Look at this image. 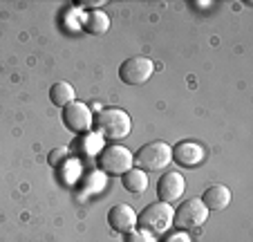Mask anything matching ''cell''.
I'll return each instance as SVG.
<instances>
[{"label":"cell","instance_id":"5","mask_svg":"<svg viewBox=\"0 0 253 242\" xmlns=\"http://www.w3.org/2000/svg\"><path fill=\"white\" fill-rule=\"evenodd\" d=\"M206 220H209V209L204 206V202L200 197H191L184 199L182 204L175 209L172 224L179 231H193V229H200Z\"/></svg>","mask_w":253,"mask_h":242},{"label":"cell","instance_id":"12","mask_svg":"<svg viewBox=\"0 0 253 242\" xmlns=\"http://www.w3.org/2000/svg\"><path fill=\"white\" fill-rule=\"evenodd\" d=\"M49 101H52L54 105H58V108H65L72 101H77V90H74V86L67 83V81H56V83L49 88Z\"/></svg>","mask_w":253,"mask_h":242},{"label":"cell","instance_id":"6","mask_svg":"<svg viewBox=\"0 0 253 242\" xmlns=\"http://www.w3.org/2000/svg\"><path fill=\"white\" fill-rule=\"evenodd\" d=\"M155 63L146 56H130L119 65V79L126 86H143L153 76Z\"/></svg>","mask_w":253,"mask_h":242},{"label":"cell","instance_id":"15","mask_svg":"<svg viewBox=\"0 0 253 242\" xmlns=\"http://www.w3.org/2000/svg\"><path fill=\"white\" fill-rule=\"evenodd\" d=\"M74 150L81 155H94L103 150V137L99 133H83L74 144Z\"/></svg>","mask_w":253,"mask_h":242},{"label":"cell","instance_id":"14","mask_svg":"<svg viewBox=\"0 0 253 242\" xmlns=\"http://www.w3.org/2000/svg\"><path fill=\"white\" fill-rule=\"evenodd\" d=\"M83 29H85L87 34L101 36V34H105L110 29V18H108L105 11L94 9V11H90V14H85V18H83Z\"/></svg>","mask_w":253,"mask_h":242},{"label":"cell","instance_id":"9","mask_svg":"<svg viewBox=\"0 0 253 242\" xmlns=\"http://www.w3.org/2000/svg\"><path fill=\"white\" fill-rule=\"evenodd\" d=\"M184 191H186V180L182 177V173L168 171L157 180V197H159V202H166V204L177 202V199L184 195Z\"/></svg>","mask_w":253,"mask_h":242},{"label":"cell","instance_id":"19","mask_svg":"<svg viewBox=\"0 0 253 242\" xmlns=\"http://www.w3.org/2000/svg\"><path fill=\"white\" fill-rule=\"evenodd\" d=\"M164 242H191V238H188L186 231H175V233H170V236H166Z\"/></svg>","mask_w":253,"mask_h":242},{"label":"cell","instance_id":"18","mask_svg":"<svg viewBox=\"0 0 253 242\" xmlns=\"http://www.w3.org/2000/svg\"><path fill=\"white\" fill-rule=\"evenodd\" d=\"M128 242H157L155 240V236H150L148 231H143V229H134V231L128 233Z\"/></svg>","mask_w":253,"mask_h":242},{"label":"cell","instance_id":"13","mask_svg":"<svg viewBox=\"0 0 253 242\" xmlns=\"http://www.w3.org/2000/svg\"><path fill=\"white\" fill-rule=\"evenodd\" d=\"M121 182H124L126 191L139 195V193H143V191L148 189V173H143L141 168L132 166L130 171H126L124 175H121Z\"/></svg>","mask_w":253,"mask_h":242},{"label":"cell","instance_id":"20","mask_svg":"<svg viewBox=\"0 0 253 242\" xmlns=\"http://www.w3.org/2000/svg\"><path fill=\"white\" fill-rule=\"evenodd\" d=\"M81 5L83 7H103L105 2H103V0H83Z\"/></svg>","mask_w":253,"mask_h":242},{"label":"cell","instance_id":"17","mask_svg":"<svg viewBox=\"0 0 253 242\" xmlns=\"http://www.w3.org/2000/svg\"><path fill=\"white\" fill-rule=\"evenodd\" d=\"M65 161H70L67 148H54L52 155H49V164H52L54 168H61V166H65Z\"/></svg>","mask_w":253,"mask_h":242},{"label":"cell","instance_id":"2","mask_svg":"<svg viewBox=\"0 0 253 242\" xmlns=\"http://www.w3.org/2000/svg\"><path fill=\"white\" fill-rule=\"evenodd\" d=\"M175 209L166 202H153L137 215V227L148 231L150 236H162L172 227Z\"/></svg>","mask_w":253,"mask_h":242},{"label":"cell","instance_id":"11","mask_svg":"<svg viewBox=\"0 0 253 242\" xmlns=\"http://www.w3.org/2000/svg\"><path fill=\"white\" fill-rule=\"evenodd\" d=\"M200 199L204 202V206L209 211H222V209H226L231 202V191H229V186H224V184H211Z\"/></svg>","mask_w":253,"mask_h":242},{"label":"cell","instance_id":"4","mask_svg":"<svg viewBox=\"0 0 253 242\" xmlns=\"http://www.w3.org/2000/svg\"><path fill=\"white\" fill-rule=\"evenodd\" d=\"M170 161H172V152L166 142H150L139 148V152L134 155V164L143 173L164 171Z\"/></svg>","mask_w":253,"mask_h":242},{"label":"cell","instance_id":"1","mask_svg":"<svg viewBox=\"0 0 253 242\" xmlns=\"http://www.w3.org/2000/svg\"><path fill=\"white\" fill-rule=\"evenodd\" d=\"M94 126L103 139L110 142H121L132 130V119L121 108H105L99 114H94Z\"/></svg>","mask_w":253,"mask_h":242},{"label":"cell","instance_id":"3","mask_svg":"<svg viewBox=\"0 0 253 242\" xmlns=\"http://www.w3.org/2000/svg\"><path fill=\"white\" fill-rule=\"evenodd\" d=\"M96 166L103 175H124L126 171H130L134 166V155L126 146L112 144V146H105L99 152Z\"/></svg>","mask_w":253,"mask_h":242},{"label":"cell","instance_id":"16","mask_svg":"<svg viewBox=\"0 0 253 242\" xmlns=\"http://www.w3.org/2000/svg\"><path fill=\"white\" fill-rule=\"evenodd\" d=\"M92 186H99V189H103L105 186V175L101 171H94V173H90V175L83 177L81 186H79V189H81V197H87V195L94 193Z\"/></svg>","mask_w":253,"mask_h":242},{"label":"cell","instance_id":"8","mask_svg":"<svg viewBox=\"0 0 253 242\" xmlns=\"http://www.w3.org/2000/svg\"><path fill=\"white\" fill-rule=\"evenodd\" d=\"M170 152H172V161L179 168H195L206 157L204 146L197 142H191V139H184V142L170 146Z\"/></svg>","mask_w":253,"mask_h":242},{"label":"cell","instance_id":"7","mask_svg":"<svg viewBox=\"0 0 253 242\" xmlns=\"http://www.w3.org/2000/svg\"><path fill=\"white\" fill-rule=\"evenodd\" d=\"M63 124L74 135L90 133L92 126H94V114L83 101H72L70 105L63 108Z\"/></svg>","mask_w":253,"mask_h":242},{"label":"cell","instance_id":"10","mask_svg":"<svg viewBox=\"0 0 253 242\" xmlns=\"http://www.w3.org/2000/svg\"><path fill=\"white\" fill-rule=\"evenodd\" d=\"M108 224H110L112 231L117 233H126L137 229V213L130 204H117L108 211Z\"/></svg>","mask_w":253,"mask_h":242}]
</instances>
